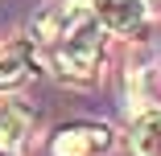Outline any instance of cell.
<instances>
[{
    "label": "cell",
    "mask_w": 161,
    "mask_h": 156,
    "mask_svg": "<svg viewBox=\"0 0 161 156\" xmlns=\"http://www.w3.org/2000/svg\"><path fill=\"white\" fill-rule=\"evenodd\" d=\"M46 62L70 82H91L103 66V29L87 0H50L33 17V41Z\"/></svg>",
    "instance_id": "6da1fadb"
},
{
    "label": "cell",
    "mask_w": 161,
    "mask_h": 156,
    "mask_svg": "<svg viewBox=\"0 0 161 156\" xmlns=\"http://www.w3.org/2000/svg\"><path fill=\"white\" fill-rule=\"evenodd\" d=\"M33 115L21 99H0V156H17L29 144Z\"/></svg>",
    "instance_id": "277c9868"
},
{
    "label": "cell",
    "mask_w": 161,
    "mask_h": 156,
    "mask_svg": "<svg viewBox=\"0 0 161 156\" xmlns=\"http://www.w3.org/2000/svg\"><path fill=\"white\" fill-rule=\"evenodd\" d=\"M33 66V45L29 41H0V86H13Z\"/></svg>",
    "instance_id": "5b68a950"
},
{
    "label": "cell",
    "mask_w": 161,
    "mask_h": 156,
    "mask_svg": "<svg viewBox=\"0 0 161 156\" xmlns=\"http://www.w3.org/2000/svg\"><path fill=\"white\" fill-rule=\"evenodd\" d=\"M112 128L103 123H70V128H58L50 140V156H103L112 152Z\"/></svg>",
    "instance_id": "7a4b0ae2"
},
{
    "label": "cell",
    "mask_w": 161,
    "mask_h": 156,
    "mask_svg": "<svg viewBox=\"0 0 161 156\" xmlns=\"http://www.w3.org/2000/svg\"><path fill=\"white\" fill-rule=\"evenodd\" d=\"M132 152L136 156H161V111H145L132 123Z\"/></svg>",
    "instance_id": "8992f818"
},
{
    "label": "cell",
    "mask_w": 161,
    "mask_h": 156,
    "mask_svg": "<svg viewBox=\"0 0 161 156\" xmlns=\"http://www.w3.org/2000/svg\"><path fill=\"white\" fill-rule=\"evenodd\" d=\"M87 4H91V17L99 21L103 33L132 37L149 21V4H145V0H87Z\"/></svg>",
    "instance_id": "3957f363"
},
{
    "label": "cell",
    "mask_w": 161,
    "mask_h": 156,
    "mask_svg": "<svg viewBox=\"0 0 161 156\" xmlns=\"http://www.w3.org/2000/svg\"><path fill=\"white\" fill-rule=\"evenodd\" d=\"M145 4H149V13H153V8H161V0H145Z\"/></svg>",
    "instance_id": "52a82bcc"
}]
</instances>
